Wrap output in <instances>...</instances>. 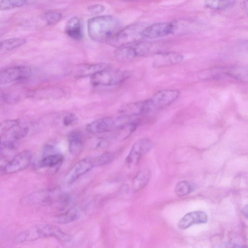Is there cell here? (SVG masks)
<instances>
[{"label":"cell","instance_id":"cell-20","mask_svg":"<svg viewBox=\"0 0 248 248\" xmlns=\"http://www.w3.org/2000/svg\"><path fill=\"white\" fill-rule=\"evenodd\" d=\"M114 55L116 60L120 62H130L138 56L134 46L129 45L118 47Z\"/></svg>","mask_w":248,"mask_h":248},{"label":"cell","instance_id":"cell-16","mask_svg":"<svg viewBox=\"0 0 248 248\" xmlns=\"http://www.w3.org/2000/svg\"><path fill=\"white\" fill-rule=\"evenodd\" d=\"M183 60V56L178 53H159L155 56L153 64L155 68H160L178 64Z\"/></svg>","mask_w":248,"mask_h":248},{"label":"cell","instance_id":"cell-24","mask_svg":"<svg viewBox=\"0 0 248 248\" xmlns=\"http://www.w3.org/2000/svg\"><path fill=\"white\" fill-rule=\"evenodd\" d=\"M236 0H204V5L213 10H223L232 6Z\"/></svg>","mask_w":248,"mask_h":248},{"label":"cell","instance_id":"cell-18","mask_svg":"<svg viewBox=\"0 0 248 248\" xmlns=\"http://www.w3.org/2000/svg\"><path fill=\"white\" fill-rule=\"evenodd\" d=\"M66 34L72 39L80 40L83 37L82 31L79 19L77 16L70 18L65 28Z\"/></svg>","mask_w":248,"mask_h":248},{"label":"cell","instance_id":"cell-35","mask_svg":"<svg viewBox=\"0 0 248 248\" xmlns=\"http://www.w3.org/2000/svg\"><path fill=\"white\" fill-rule=\"evenodd\" d=\"M1 149H2L0 148V150ZM1 155V153H0V156Z\"/></svg>","mask_w":248,"mask_h":248},{"label":"cell","instance_id":"cell-15","mask_svg":"<svg viewBox=\"0 0 248 248\" xmlns=\"http://www.w3.org/2000/svg\"><path fill=\"white\" fill-rule=\"evenodd\" d=\"M207 220V216L205 212L193 211L185 215L180 220L178 226L180 229L184 230L193 224L205 223Z\"/></svg>","mask_w":248,"mask_h":248},{"label":"cell","instance_id":"cell-3","mask_svg":"<svg viewBox=\"0 0 248 248\" xmlns=\"http://www.w3.org/2000/svg\"><path fill=\"white\" fill-rule=\"evenodd\" d=\"M129 75L127 71L108 67L91 76L90 81L95 87L114 86L123 83Z\"/></svg>","mask_w":248,"mask_h":248},{"label":"cell","instance_id":"cell-10","mask_svg":"<svg viewBox=\"0 0 248 248\" xmlns=\"http://www.w3.org/2000/svg\"><path fill=\"white\" fill-rule=\"evenodd\" d=\"M95 167L97 166L95 157L82 159L72 167L65 175V181L67 184H72Z\"/></svg>","mask_w":248,"mask_h":248},{"label":"cell","instance_id":"cell-23","mask_svg":"<svg viewBox=\"0 0 248 248\" xmlns=\"http://www.w3.org/2000/svg\"><path fill=\"white\" fill-rule=\"evenodd\" d=\"M26 40L23 38H12L0 42V50L3 52L11 51L25 44Z\"/></svg>","mask_w":248,"mask_h":248},{"label":"cell","instance_id":"cell-17","mask_svg":"<svg viewBox=\"0 0 248 248\" xmlns=\"http://www.w3.org/2000/svg\"><path fill=\"white\" fill-rule=\"evenodd\" d=\"M120 113L129 118L146 113L145 100L126 104L121 107Z\"/></svg>","mask_w":248,"mask_h":248},{"label":"cell","instance_id":"cell-34","mask_svg":"<svg viewBox=\"0 0 248 248\" xmlns=\"http://www.w3.org/2000/svg\"><path fill=\"white\" fill-rule=\"evenodd\" d=\"M247 205H246L244 209H243V214L244 215V216L246 217L247 218V213H248V210H247Z\"/></svg>","mask_w":248,"mask_h":248},{"label":"cell","instance_id":"cell-14","mask_svg":"<svg viewBox=\"0 0 248 248\" xmlns=\"http://www.w3.org/2000/svg\"><path fill=\"white\" fill-rule=\"evenodd\" d=\"M109 67L105 63H84L76 66L72 71V75L78 78L92 76L98 72Z\"/></svg>","mask_w":248,"mask_h":248},{"label":"cell","instance_id":"cell-4","mask_svg":"<svg viewBox=\"0 0 248 248\" xmlns=\"http://www.w3.org/2000/svg\"><path fill=\"white\" fill-rule=\"evenodd\" d=\"M202 79H219L225 77H229L237 79L247 80V70L238 67H216L204 70L199 75Z\"/></svg>","mask_w":248,"mask_h":248},{"label":"cell","instance_id":"cell-30","mask_svg":"<svg viewBox=\"0 0 248 248\" xmlns=\"http://www.w3.org/2000/svg\"><path fill=\"white\" fill-rule=\"evenodd\" d=\"M19 124L17 120H9L0 123V137L11 129Z\"/></svg>","mask_w":248,"mask_h":248},{"label":"cell","instance_id":"cell-1","mask_svg":"<svg viewBox=\"0 0 248 248\" xmlns=\"http://www.w3.org/2000/svg\"><path fill=\"white\" fill-rule=\"evenodd\" d=\"M87 29L92 40L107 42L120 29V23L111 16H97L88 20Z\"/></svg>","mask_w":248,"mask_h":248},{"label":"cell","instance_id":"cell-13","mask_svg":"<svg viewBox=\"0 0 248 248\" xmlns=\"http://www.w3.org/2000/svg\"><path fill=\"white\" fill-rule=\"evenodd\" d=\"M63 156L57 152L54 147H46L44 155L38 161L36 166L39 168H52L59 167L62 162Z\"/></svg>","mask_w":248,"mask_h":248},{"label":"cell","instance_id":"cell-32","mask_svg":"<svg viewBox=\"0 0 248 248\" xmlns=\"http://www.w3.org/2000/svg\"><path fill=\"white\" fill-rule=\"evenodd\" d=\"M87 9L91 13L99 15L104 11L105 7L101 4H94L89 5Z\"/></svg>","mask_w":248,"mask_h":248},{"label":"cell","instance_id":"cell-6","mask_svg":"<svg viewBox=\"0 0 248 248\" xmlns=\"http://www.w3.org/2000/svg\"><path fill=\"white\" fill-rule=\"evenodd\" d=\"M142 30L137 25H130L120 29L107 43L117 48L128 46L135 43L140 37H141L140 33Z\"/></svg>","mask_w":248,"mask_h":248},{"label":"cell","instance_id":"cell-26","mask_svg":"<svg viewBox=\"0 0 248 248\" xmlns=\"http://www.w3.org/2000/svg\"><path fill=\"white\" fill-rule=\"evenodd\" d=\"M78 217V210L73 208L59 215L56 218V221L60 224H68L75 221Z\"/></svg>","mask_w":248,"mask_h":248},{"label":"cell","instance_id":"cell-19","mask_svg":"<svg viewBox=\"0 0 248 248\" xmlns=\"http://www.w3.org/2000/svg\"><path fill=\"white\" fill-rule=\"evenodd\" d=\"M69 150L74 156L78 155L83 148V141L81 134L77 131L71 132L68 135Z\"/></svg>","mask_w":248,"mask_h":248},{"label":"cell","instance_id":"cell-33","mask_svg":"<svg viewBox=\"0 0 248 248\" xmlns=\"http://www.w3.org/2000/svg\"><path fill=\"white\" fill-rule=\"evenodd\" d=\"M93 144L95 148H104L107 147L108 143L103 138H97L93 140Z\"/></svg>","mask_w":248,"mask_h":248},{"label":"cell","instance_id":"cell-5","mask_svg":"<svg viewBox=\"0 0 248 248\" xmlns=\"http://www.w3.org/2000/svg\"><path fill=\"white\" fill-rule=\"evenodd\" d=\"M179 95V91L176 90H165L157 92L151 98L145 100L146 113L170 105L177 99Z\"/></svg>","mask_w":248,"mask_h":248},{"label":"cell","instance_id":"cell-9","mask_svg":"<svg viewBox=\"0 0 248 248\" xmlns=\"http://www.w3.org/2000/svg\"><path fill=\"white\" fill-rule=\"evenodd\" d=\"M31 154L29 151H23L0 168L2 174H11L22 170L31 163Z\"/></svg>","mask_w":248,"mask_h":248},{"label":"cell","instance_id":"cell-29","mask_svg":"<svg viewBox=\"0 0 248 248\" xmlns=\"http://www.w3.org/2000/svg\"><path fill=\"white\" fill-rule=\"evenodd\" d=\"M62 16L61 13L55 11H49L44 15V19L48 25L54 24L59 21Z\"/></svg>","mask_w":248,"mask_h":248},{"label":"cell","instance_id":"cell-21","mask_svg":"<svg viewBox=\"0 0 248 248\" xmlns=\"http://www.w3.org/2000/svg\"><path fill=\"white\" fill-rule=\"evenodd\" d=\"M138 125L137 121H127L120 124L114 131L116 137L119 140L128 138L135 131Z\"/></svg>","mask_w":248,"mask_h":248},{"label":"cell","instance_id":"cell-12","mask_svg":"<svg viewBox=\"0 0 248 248\" xmlns=\"http://www.w3.org/2000/svg\"><path fill=\"white\" fill-rule=\"evenodd\" d=\"M175 26L171 23L163 22L152 24L142 29V37L154 39L163 37L171 34Z\"/></svg>","mask_w":248,"mask_h":248},{"label":"cell","instance_id":"cell-2","mask_svg":"<svg viewBox=\"0 0 248 248\" xmlns=\"http://www.w3.org/2000/svg\"><path fill=\"white\" fill-rule=\"evenodd\" d=\"M53 236L62 242H69L71 236L59 228L51 225L43 224L33 226L19 234L17 240L19 242L35 240L41 238Z\"/></svg>","mask_w":248,"mask_h":248},{"label":"cell","instance_id":"cell-31","mask_svg":"<svg viewBox=\"0 0 248 248\" xmlns=\"http://www.w3.org/2000/svg\"><path fill=\"white\" fill-rule=\"evenodd\" d=\"M78 122L77 116L72 113L65 115L62 119V124L65 126H72L76 125Z\"/></svg>","mask_w":248,"mask_h":248},{"label":"cell","instance_id":"cell-25","mask_svg":"<svg viewBox=\"0 0 248 248\" xmlns=\"http://www.w3.org/2000/svg\"><path fill=\"white\" fill-rule=\"evenodd\" d=\"M194 189V186L190 182L182 181L178 182L175 187V193L179 197L186 196Z\"/></svg>","mask_w":248,"mask_h":248},{"label":"cell","instance_id":"cell-27","mask_svg":"<svg viewBox=\"0 0 248 248\" xmlns=\"http://www.w3.org/2000/svg\"><path fill=\"white\" fill-rule=\"evenodd\" d=\"M26 3V0H0V10L7 11L20 8Z\"/></svg>","mask_w":248,"mask_h":248},{"label":"cell","instance_id":"cell-28","mask_svg":"<svg viewBox=\"0 0 248 248\" xmlns=\"http://www.w3.org/2000/svg\"><path fill=\"white\" fill-rule=\"evenodd\" d=\"M95 158L98 167L111 163L114 159V155L111 153L107 152L95 156Z\"/></svg>","mask_w":248,"mask_h":248},{"label":"cell","instance_id":"cell-8","mask_svg":"<svg viewBox=\"0 0 248 248\" xmlns=\"http://www.w3.org/2000/svg\"><path fill=\"white\" fill-rule=\"evenodd\" d=\"M152 141L147 138H142L137 141L132 146L125 158V164L129 167L136 165L142 156L149 152L153 147Z\"/></svg>","mask_w":248,"mask_h":248},{"label":"cell","instance_id":"cell-11","mask_svg":"<svg viewBox=\"0 0 248 248\" xmlns=\"http://www.w3.org/2000/svg\"><path fill=\"white\" fill-rule=\"evenodd\" d=\"M31 69L25 66L8 68L0 73V84H7L25 79L31 77Z\"/></svg>","mask_w":248,"mask_h":248},{"label":"cell","instance_id":"cell-22","mask_svg":"<svg viewBox=\"0 0 248 248\" xmlns=\"http://www.w3.org/2000/svg\"><path fill=\"white\" fill-rule=\"evenodd\" d=\"M151 177L150 170L144 169L140 170L132 180V188L135 191L142 189L148 183Z\"/></svg>","mask_w":248,"mask_h":248},{"label":"cell","instance_id":"cell-7","mask_svg":"<svg viewBox=\"0 0 248 248\" xmlns=\"http://www.w3.org/2000/svg\"><path fill=\"white\" fill-rule=\"evenodd\" d=\"M129 118L121 116L117 118L105 117L97 119L87 124V131L97 134L114 131L120 124L128 121Z\"/></svg>","mask_w":248,"mask_h":248}]
</instances>
